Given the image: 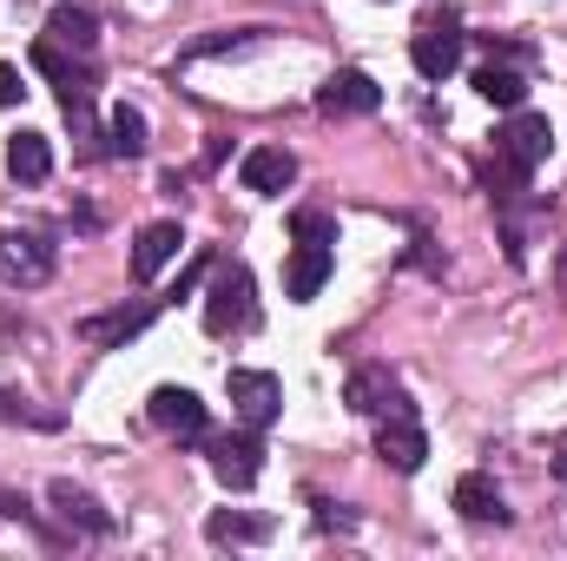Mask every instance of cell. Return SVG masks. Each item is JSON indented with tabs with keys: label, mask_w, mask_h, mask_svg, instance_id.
<instances>
[{
	"label": "cell",
	"mask_w": 567,
	"mask_h": 561,
	"mask_svg": "<svg viewBox=\"0 0 567 561\" xmlns=\"http://www.w3.org/2000/svg\"><path fill=\"white\" fill-rule=\"evenodd\" d=\"M145 145H152V140H145V113L120 100V106L106 113V152H113V159H140Z\"/></svg>",
	"instance_id": "44dd1931"
},
{
	"label": "cell",
	"mask_w": 567,
	"mask_h": 561,
	"mask_svg": "<svg viewBox=\"0 0 567 561\" xmlns=\"http://www.w3.org/2000/svg\"><path fill=\"white\" fill-rule=\"evenodd\" d=\"M238 178H245V192L278 198V192H290V178H297V159H290L284 145H251L245 165H238Z\"/></svg>",
	"instance_id": "4fadbf2b"
},
{
	"label": "cell",
	"mask_w": 567,
	"mask_h": 561,
	"mask_svg": "<svg viewBox=\"0 0 567 561\" xmlns=\"http://www.w3.org/2000/svg\"><path fill=\"white\" fill-rule=\"evenodd\" d=\"M475 93L488 100V106H502V113H515V106H528V80L515 73V67H475Z\"/></svg>",
	"instance_id": "d6986e66"
},
{
	"label": "cell",
	"mask_w": 567,
	"mask_h": 561,
	"mask_svg": "<svg viewBox=\"0 0 567 561\" xmlns=\"http://www.w3.org/2000/svg\"><path fill=\"white\" fill-rule=\"evenodd\" d=\"M145 324H152V304H133V310L120 304V310H100V317H86V324H80V337H86V344H100V350H113V344L140 337Z\"/></svg>",
	"instance_id": "e0dca14e"
},
{
	"label": "cell",
	"mask_w": 567,
	"mask_h": 561,
	"mask_svg": "<svg viewBox=\"0 0 567 561\" xmlns=\"http://www.w3.org/2000/svg\"><path fill=\"white\" fill-rule=\"evenodd\" d=\"M337 272V245H317V238H297V252H290V272H284V290H290V304H310L323 284Z\"/></svg>",
	"instance_id": "7c38bea8"
},
{
	"label": "cell",
	"mask_w": 567,
	"mask_h": 561,
	"mask_svg": "<svg viewBox=\"0 0 567 561\" xmlns=\"http://www.w3.org/2000/svg\"><path fill=\"white\" fill-rule=\"evenodd\" d=\"M47 502H53L66 522H80V529H93V536H113V516H106V509H100L86 489H73V482H53V489H47Z\"/></svg>",
	"instance_id": "ffe728a7"
},
{
	"label": "cell",
	"mask_w": 567,
	"mask_h": 561,
	"mask_svg": "<svg viewBox=\"0 0 567 561\" xmlns=\"http://www.w3.org/2000/svg\"><path fill=\"white\" fill-rule=\"evenodd\" d=\"M377 456H383L396 476H416V469L429 462L423 422H416V417H383V422H377Z\"/></svg>",
	"instance_id": "8fae6325"
},
{
	"label": "cell",
	"mask_w": 567,
	"mask_h": 561,
	"mask_svg": "<svg viewBox=\"0 0 567 561\" xmlns=\"http://www.w3.org/2000/svg\"><path fill=\"white\" fill-rule=\"evenodd\" d=\"M343 404L357 410V417H410V390H403V377L390 370V364H363V370H350V384H343Z\"/></svg>",
	"instance_id": "277c9868"
},
{
	"label": "cell",
	"mask_w": 567,
	"mask_h": 561,
	"mask_svg": "<svg viewBox=\"0 0 567 561\" xmlns=\"http://www.w3.org/2000/svg\"><path fill=\"white\" fill-rule=\"evenodd\" d=\"M225 390H231V410H238L245 429H271V422H278L284 384L271 377V370H231V377H225Z\"/></svg>",
	"instance_id": "52a82bcc"
},
{
	"label": "cell",
	"mask_w": 567,
	"mask_h": 561,
	"mask_svg": "<svg viewBox=\"0 0 567 561\" xmlns=\"http://www.w3.org/2000/svg\"><path fill=\"white\" fill-rule=\"evenodd\" d=\"M33 67L60 86V106H86V100H93V73H86V60H80V53L66 60V47H53L47 33L33 40Z\"/></svg>",
	"instance_id": "30bf717a"
},
{
	"label": "cell",
	"mask_w": 567,
	"mask_h": 561,
	"mask_svg": "<svg viewBox=\"0 0 567 561\" xmlns=\"http://www.w3.org/2000/svg\"><path fill=\"white\" fill-rule=\"evenodd\" d=\"M7 172H13L20 185H40V178L53 172V145H47V133H13V140H7Z\"/></svg>",
	"instance_id": "ac0fdd59"
},
{
	"label": "cell",
	"mask_w": 567,
	"mask_h": 561,
	"mask_svg": "<svg viewBox=\"0 0 567 561\" xmlns=\"http://www.w3.org/2000/svg\"><path fill=\"white\" fill-rule=\"evenodd\" d=\"M410 60H416L423 80H449V73L462 67V13H455V7H435V13L416 20V33H410Z\"/></svg>",
	"instance_id": "7a4b0ae2"
},
{
	"label": "cell",
	"mask_w": 567,
	"mask_h": 561,
	"mask_svg": "<svg viewBox=\"0 0 567 561\" xmlns=\"http://www.w3.org/2000/svg\"><path fill=\"white\" fill-rule=\"evenodd\" d=\"M290 232H297V238H317V245H337V218H330V212H317V205L290 212Z\"/></svg>",
	"instance_id": "603a6c76"
},
{
	"label": "cell",
	"mask_w": 567,
	"mask_h": 561,
	"mask_svg": "<svg viewBox=\"0 0 567 561\" xmlns=\"http://www.w3.org/2000/svg\"><path fill=\"white\" fill-rule=\"evenodd\" d=\"M47 278H53V245L40 232H0V284L40 290Z\"/></svg>",
	"instance_id": "8992f818"
},
{
	"label": "cell",
	"mask_w": 567,
	"mask_h": 561,
	"mask_svg": "<svg viewBox=\"0 0 567 561\" xmlns=\"http://www.w3.org/2000/svg\"><path fill=\"white\" fill-rule=\"evenodd\" d=\"M212 476H218L225 489H251V482L265 476V442H258V429L218 436V442H212Z\"/></svg>",
	"instance_id": "ba28073f"
},
{
	"label": "cell",
	"mask_w": 567,
	"mask_h": 561,
	"mask_svg": "<svg viewBox=\"0 0 567 561\" xmlns=\"http://www.w3.org/2000/svg\"><path fill=\"white\" fill-rule=\"evenodd\" d=\"M145 417L158 422L165 436H178V442H205V404L192 390H178V384H158L152 404H145Z\"/></svg>",
	"instance_id": "9c48e42d"
},
{
	"label": "cell",
	"mask_w": 567,
	"mask_h": 561,
	"mask_svg": "<svg viewBox=\"0 0 567 561\" xmlns=\"http://www.w3.org/2000/svg\"><path fill=\"white\" fill-rule=\"evenodd\" d=\"M20 93H27V86H20V67L0 60V106H20Z\"/></svg>",
	"instance_id": "cb8c5ba5"
},
{
	"label": "cell",
	"mask_w": 567,
	"mask_h": 561,
	"mask_svg": "<svg viewBox=\"0 0 567 561\" xmlns=\"http://www.w3.org/2000/svg\"><path fill=\"white\" fill-rule=\"evenodd\" d=\"M251 265H212V290H205V330L212 337H231V330H245L251 317H258V304H251Z\"/></svg>",
	"instance_id": "6da1fadb"
},
{
	"label": "cell",
	"mask_w": 567,
	"mask_h": 561,
	"mask_svg": "<svg viewBox=\"0 0 567 561\" xmlns=\"http://www.w3.org/2000/svg\"><path fill=\"white\" fill-rule=\"evenodd\" d=\"M449 502H455V516H462V522H495V529L508 522V502H502L495 476H482V469H468V476L455 482V496H449Z\"/></svg>",
	"instance_id": "2e32d148"
},
{
	"label": "cell",
	"mask_w": 567,
	"mask_h": 561,
	"mask_svg": "<svg viewBox=\"0 0 567 561\" xmlns=\"http://www.w3.org/2000/svg\"><path fill=\"white\" fill-rule=\"evenodd\" d=\"M383 106V86L363 73V67H337L323 86H317V113L323 120H363V113H377Z\"/></svg>",
	"instance_id": "5b68a950"
},
{
	"label": "cell",
	"mask_w": 567,
	"mask_h": 561,
	"mask_svg": "<svg viewBox=\"0 0 567 561\" xmlns=\"http://www.w3.org/2000/svg\"><path fill=\"white\" fill-rule=\"evenodd\" d=\"M205 536H212V542H265L271 522H265V516H212Z\"/></svg>",
	"instance_id": "7402d4cb"
},
{
	"label": "cell",
	"mask_w": 567,
	"mask_h": 561,
	"mask_svg": "<svg viewBox=\"0 0 567 561\" xmlns=\"http://www.w3.org/2000/svg\"><path fill=\"white\" fill-rule=\"evenodd\" d=\"M47 40H53V47H66V53H80V60H93V47H100V13H93V7H73V0H60V7L47 13Z\"/></svg>",
	"instance_id": "9a60e30c"
},
{
	"label": "cell",
	"mask_w": 567,
	"mask_h": 561,
	"mask_svg": "<svg viewBox=\"0 0 567 561\" xmlns=\"http://www.w3.org/2000/svg\"><path fill=\"white\" fill-rule=\"evenodd\" d=\"M548 145H555V126L542 120V113H528V106H515L508 113V126L495 133V159H502V172H515V178H528L542 159H548Z\"/></svg>",
	"instance_id": "3957f363"
},
{
	"label": "cell",
	"mask_w": 567,
	"mask_h": 561,
	"mask_svg": "<svg viewBox=\"0 0 567 561\" xmlns=\"http://www.w3.org/2000/svg\"><path fill=\"white\" fill-rule=\"evenodd\" d=\"M185 252V232H178V218H158V225H145L140 238H133V278L152 284L172 258Z\"/></svg>",
	"instance_id": "5bb4252c"
},
{
	"label": "cell",
	"mask_w": 567,
	"mask_h": 561,
	"mask_svg": "<svg viewBox=\"0 0 567 561\" xmlns=\"http://www.w3.org/2000/svg\"><path fill=\"white\" fill-rule=\"evenodd\" d=\"M555 476H567V442H555Z\"/></svg>",
	"instance_id": "d4e9b609"
}]
</instances>
